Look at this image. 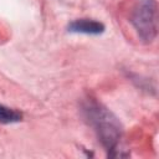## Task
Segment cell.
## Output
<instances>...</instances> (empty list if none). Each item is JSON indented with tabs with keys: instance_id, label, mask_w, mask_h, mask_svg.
<instances>
[{
	"instance_id": "cell-1",
	"label": "cell",
	"mask_w": 159,
	"mask_h": 159,
	"mask_svg": "<svg viewBox=\"0 0 159 159\" xmlns=\"http://www.w3.org/2000/svg\"><path fill=\"white\" fill-rule=\"evenodd\" d=\"M82 111L86 120L93 127L98 139L109 155L122 157L118 152V145L122 138V127L117 117L94 101H87L83 104Z\"/></svg>"
},
{
	"instance_id": "cell-2",
	"label": "cell",
	"mask_w": 159,
	"mask_h": 159,
	"mask_svg": "<svg viewBox=\"0 0 159 159\" xmlns=\"http://www.w3.org/2000/svg\"><path fill=\"white\" fill-rule=\"evenodd\" d=\"M130 22L144 42L153 41L158 30V10L155 0H140L133 10Z\"/></svg>"
},
{
	"instance_id": "cell-3",
	"label": "cell",
	"mask_w": 159,
	"mask_h": 159,
	"mask_svg": "<svg viewBox=\"0 0 159 159\" xmlns=\"http://www.w3.org/2000/svg\"><path fill=\"white\" fill-rule=\"evenodd\" d=\"M68 31L86 35H99L104 31V25L91 19H78L68 25Z\"/></svg>"
},
{
	"instance_id": "cell-4",
	"label": "cell",
	"mask_w": 159,
	"mask_h": 159,
	"mask_svg": "<svg viewBox=\"0 0 159 159\" xmlns=\"http://www.w3.org/2000/svg\"><path fill=\"white\" fill-rule=\"evenodd\" d=\"M22 118V114L12 108H9L0 103V123L2 124H10L20 122Z\"/></svg>"
}]
</instances>
